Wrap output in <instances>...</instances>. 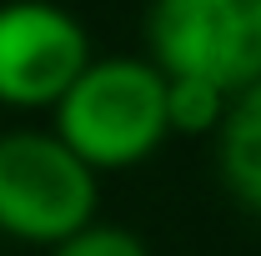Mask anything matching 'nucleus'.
<instances>
[{
    "label": "nucleus",
    "mask_w": 261,
    "mask_h": 256,
    "mask_svg": "<svg viewBox=\"0 0 261 256\" xmlns=\"http://www.w3.org/2000/svg\"><path fill=\"white\" fill-rule=\"evenodd\" d=\"M91 65L86 25L56 0H0V106L50 111Z\"/></svg>",
    "instance_id": "20e7f679"
},
{
    "label": "nucleus",
    "mask_w": 261,
    "mask_h": 256,
    "mask_svg": "<svg viewBox=\"0 0 261 256\" xmlns=\"http://www.w3.org/2000/svg\"><path fill=\"white\" fill-rule=\"evenodd\" d=\"M146 45L161 75L236 96L261 81V0H151Z\"/></svg>",
    "instance_id": "7ed1b4c3"
},
{
    "label": "nucleus",
    "mask_w": 261,
    "mask_h": 256,
    "mask_svg": "<svg viewBox=\"0 0 261 256\" xmlns=\"http://www.w3.org/2000/svg\"><path fill=\"white\" fill-rule=\"evenodd\" d=\"M216 161L231 201L261 216V81L236 91L216 131Z\"/></svg>",
    "instance_id": "39448f33"
},
{
    "label": "nucleus",
    "mask_w": 261,
    "mask_h": 256,
    "mask_svg": "<svg viewBox=\"0 0 261 256\" xmlns=\"http://www.w3.org/2000/svg\"><path fill=\"white\" fill-rule=\"evenodd\" d=\"M226 106H231V96L206 86V81L166 75V131L171 136H216Z\"/></svg>",
    "instance_id": "423d86ee"
},
{
    "label": "nucleus",
    "mask_w": 261,
    "mask_h": 256,
    "mask_svg": "<svg viewBox=\"0 0 261 256\" xmlns=\"http://www.w3.org/2000/svg\"><path fill=\"white\" fill-rule=\"evenodd\" d=\"M100 176L65 151L56 131L0 136V231L25 246H61L96 221Z\"/></svg>",
    "instance_id": "f03ea898"
},
{
    "label": "nucleus",
    "mask_w": 261,
    "mask_h": 256,
    "mask_svg": "<svg viewBox=\"0 0 261 256\" xmlns=\"http://www.w3.org/2000/svg\"><path fill=\"white\" fill-rule=\"evenodd\" d=\"M50 256H151L146 241L126 231V226H106V221H91L81 226L75 236H65L61 246H50Z\"/></svg>",
    "instance_id": "0eeeda50"
},
{
    "label": "nucleus",
    "mask_w": 261,
    "mask_h": 256,
    "mask_svg": "<svg viewBox=\"0 0 261 256\" xmlns=\"http://www.w3.org/2000/svg\"><path fill=\"white\" fill-rule=\"evenodd\" d=\"M56 136L91 171H130L161 151L166 131V75L141 56H91V65L65 86Z\"/></svg>",
    "instance_id": "f257e3e1"
}]
</instances>
